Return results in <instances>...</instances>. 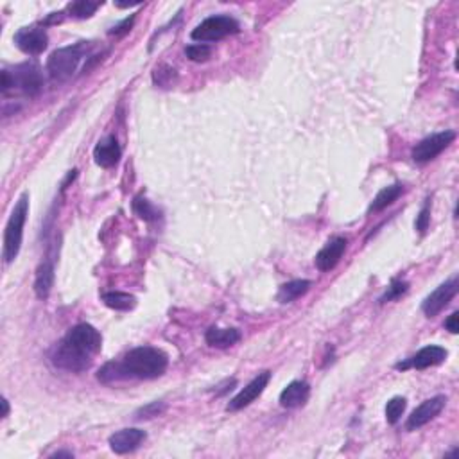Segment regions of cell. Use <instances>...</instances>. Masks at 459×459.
<instances>
[{
  "label": "cell",
  "mask_w": 459,
  "mask_h": 459,
  "mask_svg": "<svg viewBox=\"0 0 459 459\" xmlns=\"http://www.w3.org/2000/svg\"><path fill=\"white\" fill-rule=\"evenodd\" d=\"M169 357L155 347L133 348L122 359L110 361L97 372V380L103 384L124 382V380H153L165 373Z\"/></svg>",
  "instance_id": "obj_1"
},
{
  "label": "cell",
  "mask_w": 459,
  "mask_h": 459,
  "mask_svg": "<svg viewBox=\"0 0 459 459\" xmlns=\"http://www.w3.org/2000/svg\"><path fill=\"white\" fill-rule=\"evenodd\" d=\"M103 348V335L90 323H79L67 332L52 351V364L72 373L86 372Z\"/></svg>",
  "instance_id": "obj_2"
},
{
  "label": "cell",
  "mask_w": 459,
  "mask_h": 459,
  "mask_svg": "<svg viewBox=\"0 0 459 459\" xmlns=\"http://www.w3.org/2000/svg\"><path fill=\"white\" fill-rule=\"evenodd\" d=\"M29 216V194L24 192L18 201H16L15 208H13L11 216H9L8 224L4 230V250H2V257L4 262L9 264L18 257L22 248V239H24V226Z\"/></svg>",
  "instance_id": "obj_3"
},
{
  "label": "cell",
  "mask_w": 459,
  "mask_h": 459,
  "mask_svg": "<svg viewBox=\"0 0 459 459\" xmlns=\"http://www.w3.org/2000/svg\"><path fill=\"white\" fill-rule=\"evenodd\" d=\"M44 88V76L38 65L22 63L16 65L15 70H2V93H9V90H18L29 97H34Z\"/></svg>",
  "instance_id": "obj_4"
},
{
  "label": "cell",
  "mask_w": 459,
  "mask_h": 459,
  "mask_svg": "<svg viewBox=\"0 0 459 459\" xmlns=\"http://www.w3.org/2000/svg\"><path fill=\"white\" fill-rule=\"evenodd\" d=\"M84 45H68L54 51L47 60V72L52 81H67L77 70V65L83 60Z\"/></svg>",
  "instance_id": "obj_5"
},
{
  "label": "cell",
  "mask_w": 459,
  "mask_h": 459,
  "mask_svg": "<svg viewBox=\"0 0 459 459\" xmlns=\"http://www.w3.org/2000/svg\"><path fill=\"white\" fill-rule=\"evenodd\" d=\"M240 31V25L235 18L228 15H214L208 16L192 31V40L196 41H219L230 34H237Z\"/></svg>",
  "instance_id": "obj_6"
},
{
  "label": "cell",
  "mask_w": 459,
  "mask_h": 459,
  "mask_svg": "<svg viewBox=\"0 0 459 459\" xmlns=\"http://www.w3.org/2000/svg\"><path fill=\"white\" fill-rule=\"evenodd\" d=\"M455 140V133L447 129V131H439L434 135L427 136V138L420 140L418 144L413 148V160L416 164H429L431 160H434L436 156H439L448 146Z\"/></svg>",
  "instance_id": "obj_7"
},
{
  "label": "cell",
  "mask_w": 459,
  "mask_h": 459,
  "mask_svg": "<svg viewBox=\"0 0 459 459\" xmlns=\"http://www.w3.org/2000/svg\"><path fill=\"white\" fill-rule=\"evenodd\" d=\"M458 289H459V284L455 276L448 280V282H444L441 285H438V287H436L427 298L423 299L422 304L423 314L427 316V318H434V316H438L439 312L444 311V309L451 304L452 298L458 295Z\"/></svg>",
  "instance_id": "obj_8"
},
{
  "label": "cell",
  "mask_w": 459,
  "mask_h": 459,
  "mask_svg": "<svg viewBox=\"0 0 459 459\" xmlns=\"http://www.w3.org/2000/svg\"><path fill=\"white\" fill-rule=\"evenodd\" d=\"M269 380H271V372H262L252 380L246 387H243L235 396H233L226 406V411H240V409L248 408L250 403L255 402L260 395L264 393V389L268 387Z\"/></svg>",
  "instance_id": "obj_9"
},
{
  "label": "cell",
  "mask_w": 459,
  "mask_h": 459,
  "mask_svg": "<svg viewBox=\"0 0 459 459\" xmlns=\"http://www.w3.org/2000/svg\"><path fill=\"white\" fill-rule=\"evenodd\" d=\"M445 406H447V396L438 395L432 396V399L425 400L411 413V416L408 418V423H406V429L408 431H416V429L427 425L431 420H434L439 413L444 411Z\"/></svg>",
  "instance_id": "obj_10"
},
{
  "label": "cell",
  "mask_w": 459,
  "mask_h": 459,
  "mask_svg": "<svg viewBox=\"0 0 459 459\" xmlns=\"http://www.w3.org/2000/svg\"><path fill=\"white\" fill-rule=\"evenodd\" d=\"M447 359V350L438 344H429V347H423L422 350H418L413 357H409L408 361L396 364L399 370H409V368H415V370H425V368L438 366L444 361Z\"/></svg>",
  "instance_id": "obj_11"
},
{
  "label": "cell",
  "mask_w": 459,
  "mask_h": 459,
  "mask_svg": "<svg viewBox=\"0 0 459 459\" xmlns=\"http://www.w3.org/2000/svg\"><path fill=\"white\" fill-rule=\"evenodd\" d=\"M15 44L25 54L38 56L47 49L49 37L40 27H24L15 34Z\"/></svg>",
  "instance_id": "obj_12"
},
{
  "label": "cell",
  "mask_w": 459,
  "mask_h": 459,
  "mask_svg": "<svg viewBox=\"0 0 459 459\" xmlns=\"http://www.w3.org/2000/svg\"><path fill=\"white\" fill-rule=\"evenodd\" d=\"M347 246L348 240L344 237H334V239L328 240L323 248L320 250V253L316 255V268L323 273L334 269L340 264V260L343 259Z\"/></svg>",
  "instance_id": "obj_13"
},
{
  "label": "cell",
  "mask_w": 459,
  "mask_h": 459,
  "mask_svg": "<svg viewBox=\"0 0 459 459\" xmlns=\"http://www.w3.org/2000/svg\"><path fill=\"white\" fill-rule=\"evenodd\" d=\"M148 434L142 429H122L110 436V448L115 454H129L144 444Z\"/></svg>",
  "instance_id": "obj_14"
},
{
  "label": "cell",
  "mask_w": 459,
  "mask_h": 459,
  "mask_svg": "<svg viewBox=\"0 0 459 459\" xmlns=\"http://www.w3.org/2000/svg\"><path fill=\"white\" fill-rule=\"evenodd\" d=\"M120 156H122V149H120L119 142L115 136H106V138L99 140L93 149V160L99 167L112 169L119 164Z\"/></svg>",
  "instance_id": "obj_15"
},
{
  "label": "cell",
  "mask_w": 459,
  "mask_h": 459,
  "mask_svg": "<svg viewBox=\"0 0 459 459\" xmlns=\"http://www.w3.org/2000/svg\"><path fill=\"white\" fill-rule=\"evenodd\" d=\"M309 395H311V386L305 380H295L280 393V406L287 409L299 408L307 402Z\"/></svg>",
  "instance_id": "obj_16"
},
{
  "label": "cell",
  "mask_w": 459,
  "mask_h": 459,
  "mask_svg": "<svg viewBox=\"0 0 459 459\" xmlns=\"http://www.w3.org/2000/svg\"><path fill=\"white\" fill-rule=\"evenodd\" d=\"M205 340L214 348H228L233 347L240 341V332L237 328H219L210 327L205 334Z\"/></svg>",
  "instance_id": "obj_17"
},
{
  "label": "cell",
  "mask_w": 459,
  "mask_h": 459,
  "mask_svg": "<svg viewBox=\"0 0 459 459\" xmlns=\"http://www.w3.org/2000/svg\"><path fill=\"white\" fill-rule=\"evenodd\" d=\"M54 285V264L45 260L38 266L37 278H34V292L40 299H47Z\"/></svg>",
  "instance_id": "obj_18"
},
{
  "label": "cell",
  "mask_w": 459,
  "mask_h": 459,
  "mask_svg": "<svg viewBox=\"0 0 459 459\" xmlns=\"http://www.w3.org/2000/svg\"><path fill=\"white\" fill-rule=\"evenodd\" d=\"M311 280H291L287 284L280 285L278 292H276V299H278L280 304H291V302L298 299L299 296H304L311 289Z\"/></svg>",
  "instance_id": "obj_19"
},
{
  "label": "cell",
  "mask_w": 459,
  "mask_h": 459,
  "mask_svg": "<svg viewBox=\"0 0 459 459\" xmlns=\"http://www.w3.org/2000/svg\"><path fill=\"white\" fill-rule=\"evenodd\" d=\"M402 192H403L402 183H395V185H389V187H384L382 190H380L379 194L373 198V201H372V205H370V208H368V212L384 210V208H387L389 205L395 203V201L402 196Z\"/></svg>",
  "instance_id": "obj_20"
},
{
  "label": "cell",
  "mask_w": 459,
  "mask_h": 459,
  "mask_svg": "<svg viewBox=\"0 0 459 459\" xmlns=\"http://www.w3.org/2000/svg\"><path fill=\"white\" fill-rule=\"evenodd\" d=\"M103 302L106 307L113 309V311H131L136 305V298L129 292L120 291H110L103 295Z\"/></svg>",
  "instance_id": "obj_21"
},
{
  "label": "cell",
  "mask_w": 459,
  "mask_h": 459,
  "mask_svg": "<svg viewBox=\"0 0 459 459\" xmlns=\"http://www.w3.org/2000/svg\"><path fill=\"white\" fill-rule=\"evenodd\" d=\"M133 212H135L140 219H144V221H156L158 217H160V212H158V208L153 207L151 201L146 200L144 196H136L135 200H133Z\"/></svg>",
  "instance_id": "obj_22"
},
{
  "label": "cell",
  "mask_w": 459,
  "mask_h": 459,
  "mask_svg": "<svg viewBox=\"0 0 459 459\" xmlns=\"http://www.w3.org/2000/svg\"><path fill=\"white\" fill-rule=\"evenodd\" d=\"M99 2H88V0H77V2H72L68 6L67 11L70 13L72 18H79V20H84V18H90L93 13L99 9Z\"/></svg>",
  "instance_id": "obj_23"
},
{
  "label": "cell",
  "mask_w": 459,
  "mask_h": 459,
  "mask_svg": "<svg viewBox=\"0 0 459 459\" xmlns=\"http://www.w3.org/2000/svg\"><path fill=\"white\" fill-rule=\"evenodd\" d=\"M406 408H408V400L403 399V396H393V399L386 403V420H387V423L395 425V423L399 422L400 418H402Z\"/></svg>",
  "instance_id": "obj_24"
},
{
  "label": "cell",
  "mask_w": 459,
  "mask_h": 459,
  "mask_svg": "<svg viewBox=\"0 0 459 459\" xmlns=\"http://www.w3.org/2000/svg\"><path fill=\"white\" fill-rule=\"evenodd\" d=\"M409 289V284L406 282V280H400V278H395L389 284V287L386 289V292H384L382 296H380V304H387V302H393V299H399L400 296L406 295Z\"/></svg>",
  "instance_id": "obj_25"
},
{
  "label": "cell",
  "mask_w": 459,
  "mask_h": 459,
  "mask_svg": "<svg viewBox=\"0 0 459 459\" xmlns=\"http://www.w3.org/2000/svg\"><path fill=\"white\" fill-rule=\"evenodd\" d=\"M185 54H187V58L190 61L203 63V61H207L212 56V49L205 44H194L185 49Z\"/></svg>",
  "instance_id": "obj_26"
},
{
  "label": "cell",
  "mask_w": 459,
  "mask_h": 459,
  "mask_svg": "<svg viewBox=\"0 0 459 459\" xmlns=\"http://www.w3.org/2000/svg\"><path fill=\"white\" fill-rule=\"evenodd\" d=\"M165 411V403L164 402H151L144 408H140L138 411L135 413L136 420H149L155 418V416H160L162 413Z\"/></svg>",
  "instance_id": "obj_27"
},
{
  "label": "cell",
  "mask_w": 459,
  "mask_h": 459,
  "mask_svg": "<svg viewBox=\"0 0 459 459\" xmlns=\"http://www.w3.org/2000/svg\"><path fill=\"white\" fill-rule=\"evenodd\" d=\"M429 223H431V200L425 201V205L422 207L420 214L416 216L415 221V228L418 230L420 233H425L429 228Z\"/></svg>",
  "instance_id": "obj_28"
},
{
  "label": "cell",
  "mask_w": 459,
  "mask_h": 459,
  "mask_svg": "<svg viewBox=\"0 0 459 459\" xmlns=\"http://www.w3.org/2000/svg\"><path fill=\"white\" fill-rule=\"evenodd\" d=\"M174 70H172L171 67H165V65H162V67H156L155 68V74H153V77H155V83L160 84V86H169V84L172 83V79H174Z\"/></svg>",
  "instance_id": "obj_29"
},
{
  "label": "cell",
  "mask_w": 459,
  "mask_h": 459,
  "mask_svg": "<svg viewBox=\"0 0 459 459\" xmlns=\"http://www.w3.org/2000/svg\"><path fill=\"white\" fill-rule=\"evenodd\" d=\"M133 22H135V15H131L129 18H126V20H122L120 24H117L115 27L110 29L108 34H112V37H124V34H128V32L131 31Z\"/></svg>",
  "instance_id": "obj_30"
},
{
  "label": "cell",
  "mask_w": 459,
  "mask_h": 459,
  "mask_svg": "<svg viewBox=\"0 0 459 459\" xmlns=\"http://www.w3.org/2000/svg\"><path fill=\"white\" fill-rule=\"evenodd\" d=\"M458 321H459V312H452V314L448 316V320L445 321V328H447L451 334H458L459 332Z\"/></svg>",
  "instance_id": "obj_31"
},
{
  "label": "cell",
  "mask_w": 459,
  "mask_h": 459,
  "mask_svg": "<svg viewBox=\"0 0 459 459\" xmlns=\"http://www.w3.org/2000/svg\"><path fill=\"white\" fill-rule=\"evenodd\" d=\"M52 458H74V454L72 452L61 451V452H56V454H52Z\"/></svg>",
  "instance_id": "obj_32"
},
{
  "label": "cell",
  "mask_w": 459,
  "mask_h": 459,
  "mask_svg": "<svg viewBox=\"0 0 459 459\" xmlns=\"http://www.w3.org/2000/svg\"><path fill=\"white\" fill-rule=\"evenodd\" d=\"M2 406H4V413H2V418H6V416L9 415V402L6 399H2Z\"/></svg>",
  "instance_id": "obj_33"
}]
</instances>
